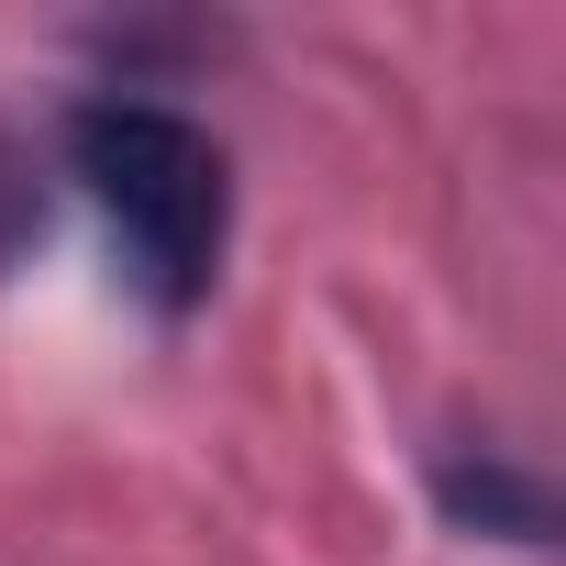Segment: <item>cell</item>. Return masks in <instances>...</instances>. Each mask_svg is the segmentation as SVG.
<instances>
[{"mask_svg": "<svg viewBox=\"0 0 566 566\" xmlns=\"http://www.w3.org/2000/svg\"><path fill=\"white\" fill-rule=\"evenodd\" d=\"M444 511H455V522H500V533H522V544H544V522H555L544 489L511 478V467H489V455H478V467H444Z\"/></svg>", "mask_w": 566, "mask_h": 566, "instance_id": "cell-2", "label": "cell"}, {"mask_svg": "<svg viewBox=\"0 0 566 566\" xmlns=\"http://www.w3.org/2000/svg\"><path fill=\"white\" fill-rule=\"evenodd\" d=\"M67 167L90 178V200L112 211L134 277L156 312H189L222 266V233H233V189H222V145L167 112V101H90L67 123Z\"/></svg>", "mask_w": 566, "mask_h": 566, "instance_id": "cell-1", "label": "cell"}]
</instances>
